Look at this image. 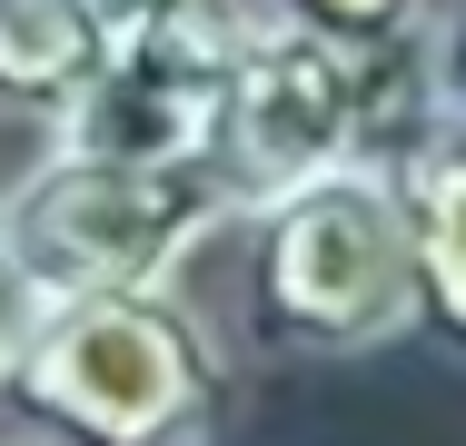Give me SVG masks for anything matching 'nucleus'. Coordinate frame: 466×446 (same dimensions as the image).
<instances>
[{"label":"nucleus","instance_id":"f257e3e1","mask_svg":"<svg viewBox=\"0 0 466 446\" xmlns=\"http://www.w3.org/2000/svg\"><path fill=\"white\" fill-rule=\"evenodd\" d=\"M0 407H20V427L70 446H218L228 437V348L179 298V278L60 298L30 318V338L0 377Z\"/></svg>","mask_w":466,"mask_h":446},{"label":"nucleus","instance_id":"f03ea898","mask_svg":"<svg viewBox=\"0 0 466 446\" xmlns=\"http://www.w3.org/2000/svg\"><path fill=\"white\" fill-rule=\"evenodd\" d=\"M427 119H437L427 30L417 40H328L298 20H258L208 169L228 188V208H258L318 169H358V159L387 169Z\"/></svg>","mask_w":466,"mask_h":446},{"label":"nucleus","instance_id":"7ed1b4c3","mask_svg":"<svg viewBox=\"0 0 466 446\" xmlns=\"http://www.w3.org/2000/svg\"><path fill=\"white\" fill-rule=\"evenodd\" d=\"M248 228V328L258 348L298 357V367H348L377 357L417 328V258H407V208L397 178L358 159V169H318L238 208Z\"/></svg>","mask_w":466,"mask_h":446},{"label":"nucleus","instance_id":"20e7f679","mask_svg":"<svg viewBox=\"0 0 466 446\" xmlns=\"http://www.w3.org/2000/svg\"><path fill=\"white\" fill-rule=\"evenodd\" d=\"M228 188L208 159H90L50 149L40 169L0 188V248L30 278L40 308L99 288H159L198 258L208 228H228Z\"/></svg>","mask_w":466,"mask_h":446},{"label":"nucleus","instance_id":"39448f33","mask_svg":"<svg viewBox=\"0 0 466 446\" xmlns=\"http://www.w3.org/2000/svg\"><path fill=\"white\" fill-rule=\"evenodd\" d=\"M258 20H268L258 0H198L179 20L109 40L90 89L70 99V119L50 139L90 149V159H208L228 129V89H238Z\"/></svg>","mask_w":466,"mask_h":446},{"label":"nucleus","instance_id":"423d86ee","mask_svg":"<svg viewBox=\"0 0 466 446\" xmlns=\"http://www.w3.org/2000/svg\"><path fill=\"white\" fill-rule=\"evenodd\" d=\"M397 208H407V258H417V328L466 367V129L427 119L397 159Z\"/></svg>","mask_w":466,"mask_h":446},{"label":"nucleus","instance_id":"0eeeda50","mask_svg":"<svg viewBox=\"0 0 466 446\" xmlns=\"http://www.w3.org/2000/svg\"><path fill=\"white\" fill-rule=\"evenodd\" d=\"M109 30L90 0H0V119L20 129H60L70 99L90 89Z\"/></svg>","mask_w":466,"mask_h":446},{"label":"nucleus","instance_id":"6e6552de","mask_svg":"<svg viewBox=\"0 0 466 446\" xmlns=\"http://www.w3.org/2000/svg\"><path fill=\"white\" fill-rule=\"evenodd\" d=\"M268 20L328 30V40H417L437 20V0H258Z\"/></svg>","mask_w":466,"mask_h":446},{"label":"nucleus","instance_id":"1a4fd4ad","mask_svg":"<svg viewBox=\"0 0 466 446\" xmlns=\"http://www.w3.org/2000/svg\"><path fill=\"white\" fill-rule=\"evenodd\" d=\"M427 80H437V119L466 129V10L427 20Z\"/></svg>","mask_w":466,"mask_h":446},{"label":"nucleus","instance_id":"9d476101","mask_svg":"<svg viewBox=\"0 0 466 446\" xmlns=\"http://www.w3.org/2000/svg\"><path fill=\"white\" fill-rule=\"evenodd\" d=\"M30 318H40V298H30V278H20L10 248H0V377H10V357H20V338H30Z\"/></svg>","mask_w":466,"mask_h":446},{"label":"nucleus","instance_id":"9b49d317","mask_svg":"<svg viewBox=\"0 0 466 446\" xmlns=\"http://www.w3.org/2000/svg\"><path fill=\"white\" fill-rule=\"evenodd\" d=\"M179 10H198V0H90V20L109 30V40H129V30H149V20H179Z\"/></svg>","mask_w":466,"mask_h":446},{"label":"nucleus","instance_id":"f8f14e48","mask_svg":"<svg viewBox=\"0 0 466 446\" xmlns=\"http://www.w3.org/2000/svg\"><path fill=\"white\" fill-rule=\"evenodd\" d=\"M0 446H30V437H0Z\"/></svg>","mask_w":466,"mask_h":446}]
</instances>
